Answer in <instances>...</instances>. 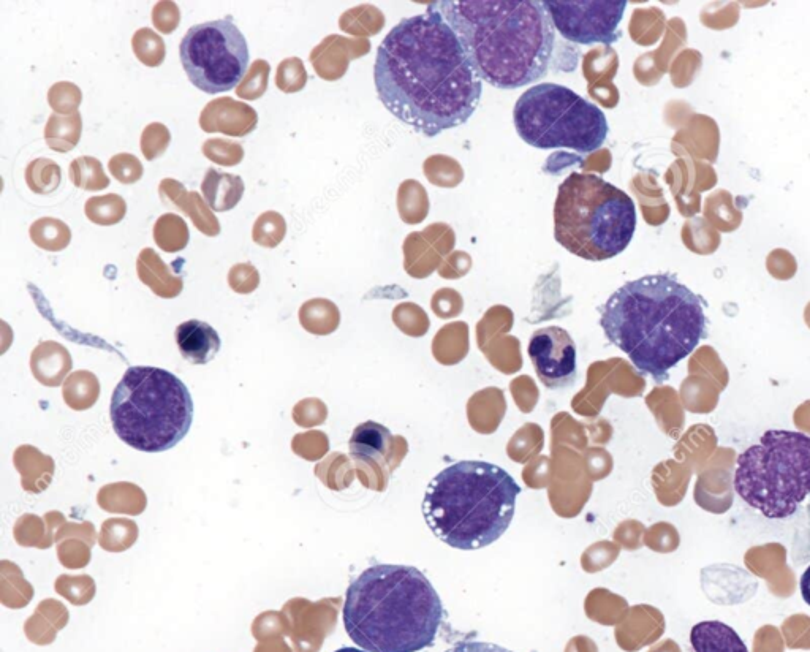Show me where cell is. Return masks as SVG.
Masks as SVG:
<instances>
[{"label": "cell", "mask_w": 810, "mask_h": 652, "mask_svg": "<svg viewBox=\"0 0 810 652\" xmlns=\"http://www.w3.org/2000/svg\"><path fill=\"white\" fill-rule=\"evenodd\" d=\"M137 274L140 281L151 289L154 295L171 300L181 295L184 281L178 274L170 270V266L163 262L160 255L151 247H146L137 258Z\"/></svg>", "instance_id": "16"}, {"label": "cell", "mask_w": 810, "mask_h": 652, "mask_svg": "<svg viewBox=\"0 0 810 652\" xmlns=\"http://www.w3.org/2000/svg\"><path fill=\"white\" fill-rule=\"evenodd\" d=\"M334 652H368V651H364V649H356V648H342V649H337V651H334Z\"/></svg>", "instance_id": "44"}, {"label": "cell", "mask_w": 810, "mask_h": 652, "mask_svg": "<svg viewBox=\"0 0 810 652\" xmlns=\"http://www.w3.org/2000/svg\"><path fill=\"white\" fill-rule=\"evenodd\" d=\"M159 194L165 205L189 216L198 232L209 238L219 235V219L198 192H187L182 182L167 178L160 181Z\"/></svg>", "instance_id": "14"}, {"label": "cell", "mask_w": 810, "mask_h": 652, "mask_svg": "<svg viewBox=\"0 0 810 652\" xmlns=\"http://www.w3.org/2000/svg\"><path fill=\"white\" fill-rule=\"evenodd\" d=\"M228 285L233 292L239 293V295H250L260 285V273L250 263H236L228 271Z\"/></svg>", "instance_id": "38"}, {"label": "cell", "mask_w": 810, "mask_h": 652, "mask_svg": "<svg viewBox=\"0 0 810 652\" xmlns=\"http://www.w3.org/2000/svg\"><path fill=\"white\" fill-rule=\"evenodd\" d=\"M203 154L206 159L217 163L220 167H236L244 159V148L235 141L225 138H211L203 145Z\"/></svg>", "instance_id": "34"}, {"label": "cell", "mask_w": 810, "mask_h": 652, "mask_svg": "<svg viewBox=\"0 0 810 652\" xmlns=\"http://www.w3.org/2000/svg\"><path fill=\"white\" fill-rule=\"evenodd\" d=\"M801 594H803L804 602L810 607V565L801 577Z\"/></svg>", "instance_id": "42"}, {"label": "cell", "mask_w": 810, "mask_h": 652, "mask_svg": "<svg viewBox=\"0 0 810 652\" xmlns=\"http://www.w3.org/2000/svg\"><path fill=\"white\" fill-rule=\"evenodd\" d=\"M636 209L630 195L595 173H572L557 190L554 238L589 262L617 257L632 243Z\"/></svg>", "instance_id": "6"}, {"label": "cell", "mask_w": 810, "mask_h": 652, "mask_svg": "<svg viewBox=\"0 0 810 652\" xmlns=\"http://www.w3.org/2000/svg\"><path fill=\"white\" fill-rule=\"evenodd\" d=\"M530 361L549 390L572 387L578 377V352L572 336L561 326H546L530 336Z\"/></svg>", "instance_id": "12"}, {"label": "cell", "mask_w": 810, "mask_h": 652, "mask_svg": "<svg viewBox=\"0 0 810 652\" xmlns=\"http://www.w3.org/2000/svg\"><path fill=\"white\" fill-rule=\"evenodd\" d=\"M70 355L67 349H64L61 344L57 342L46 341L38 345L37 349L32 353V369L37 379H45V374H53V385H57L59 379L65 376V372L69 371Z\"/></svg>", "instance_id": "22"}, {"label": "cell", "mask_w": 810, "mask_h": 652, "mask_svg": "<svg viewBox=\"0 0 810 652\" xmlns=\"http://www.w3.org/2000/svg\"><path fill=\"white\" fill-rule=\"evenodd\" d=\"M690 643L695 652H749L735 629L720 621L697 624L690 634Z\"/></svg>", "instance_id": "18"}, {"label": "cell", "mask_w": 810, "mask_h": 652, "mask_svg": "<svg viewBox=\"0 0 810 652\" xmlns=\"http://www.w3.org/2000/svg\"><path fill=\"white\" fill-rule=\"evenodd\" d=\"M182 67L190 83L206 94L238 88L247 73L249 46L233 19L190 27L179 45Z\"/></svg>", "instance_id": "10"}, {"label": "cell", "mask_w": 810, "mask_h": 652, "mask_svg": "<svg viewBox=\"0 0 810 652\" xmlns=\"http://www.w3.org/2000/svg\"><path fill=\"white\" fill-rule=\"evenodd\" d=\"M445 652H513L510 649L502 648L493 643H483V641H461L458 645Z\"/></svg>", "instance_id": "41"}, {"label": "cell", "mask_w": 810, "mask_h": 652, "mask_svg": "<svg viewBox=\"0 0 810 652\" xmlns=\"http://www.w3.org/2000/svg\"><path fill=\"white\" fill-rule=\"evenodd\" d=\"M804 320H806V325L810 328V303H807L806 309H804Z\"/></svg>", "instance_id": "43"}, {"label": "cell", "mask_w": 810, "mask_h": 652, "mask_svg": "<svg viewBox=\"0 0 810 652\" xmlns=\"http://www.w3.org/2000/svg\"><path fill=\"white\" fill-rule=\"evenodd\" d=\"M170 143V130L160 122H152L149 126L144 127L143 133H141V152H143L144 159L149 162L162 157L167 152Z\"/></svg>", "instance_id": "36"}, {"label": "cell", "mask_w": 810, "mask_h": 652, "mask_svg": "<svg viewBox=\"0 0 810 652\" xmlns=\"http://www.w3.org/2000/svg\"><path fill=\"white\" fill-rule=\"evenodd\" d=\"M703 213L709 224L720 232H735L742 222V211L736 208L735 198L728 190H717L709 195Z\"/></svg>", "instance_id": "21"}, {"label": "cell", "mask_w": 810, "mask_h": 652, "mask_svg": "<svg viewBox=\"0 0 810 652\" xmlns=\"http://www.w3.org/2000/svg\"><path fill=\"white\" fill-rule=\"evenodd\" d=\"M271 65L265 59H257L250 65L243 81L236 88V95L243 100H258L268 91Z\"/></svg>", "instance_id": "31"}, {"label": "cell", "mask_w": 810, "mask_h": 652, "mask_svg": "<svg viewBox=\"0 0 810 652\" xmlns=\"http://www.w3.org/2000/svg\"><path fill=\"white\" fill-rule=\"evenodd\" d=\"M176 344L182 358L192 364H208L219 353V333L209 323L187 320L176 328Z\"/></svg>", "instance_id": "15"}, {"label": "cell", "mask_w": 810, "mask_h": 652, "mask_svg": "<svg viewBox=\"0 0 810 652\" xmlns=\"http://www.w3.org/2000/svg\"><path fill=\"white\" fill-rule=\"evenodd\" d=\"M81 102H83V92L70 81H59V83L53 84L48 91V103H50L51 110L62 116H72V114L78 113Z\"/></svg>", "instance_id": "32"}, {"label": "cell", "mask_w": 810, "mask_h": 652, "mask_svg": "<svg viewBox=\"0 0 810 652\" xmlns=\"http://www.w3.org/2000/svg\"><path fill=\"white\" fill-rule=\"evenodd\" d=\"M768 273L777 281H790L798 271L796 258L785 249H776L766 258Z\"/></svg>", "instance_id": "40"}, {"label": "cell", "mask_w": 810, "mask_h": 652, "mask_svg": "<svg viewBox=\"0 0 810 652\" xmlns=\"http://www.w3.org/2000/svg\"><path fill=\"white\" fill-rule=\"evenodd\" d=\"M337 309L326 300H311L300 309V322L307 331L314 334H325L328 320H337Z\"/></svg>", "instance_id": "33"}, {"label": "cell", "mask_w": 810, "mask_h": 652, "mask_svg": "<svg viewBox=\"0 0 810 652\" xmlns=\"http://www.w3.org/2000/svg\"><path fill=\"white\" fill-rule=\"evenodd\" d=\"M287 235V222L277 211H266L255 220L252 228V239L258 246L274 249L284 241Z\"/></svg>", "instance_id": "30"}, {"label": "cell", "mask_w": 810, "mask_h": 652, "mask_svg": "<svg viewBox=\"0 0 810 652\" xmlns=\"http://www.w3.org/2000/svg\"><path fill=\"white\" fill-rule=\"evenodd\" d=\"M350 640L368 652H418L434 645L442 600L412 565L377 564L347 589L344 613Z\"/></svg>", "instance_id": "4"}, {"label": "cell", "mask_w": 810, "mask_h": 652, "mask_svg": "<svg viewBox=\"0 0 810 652\" xmlns=\"http://www.w3.org/2000/svg\"><path fill=\"white\" fill-rule=\"evenodd\" d=\"M26 184L29 189L37 195H50L56 192L61 186L62 170L54 160L42 159L32 160L26 167Z\"/></svg>", "instance_id": "25"}, {"label": "cell", "mask_w": 810, "mask_h": 652, "mask_svg": "<svg viewBox=\"0 0 810 652\" xmlns=\"http://www.w3.org/2000/svg\"><path fill=\"white\" fill-rule=\"evenodd\" d=\"M391 439L390 429L375 421H366L353 431L349 442L350 453L364 461L382 458L391 445Z\"/></svg>", "instance_id": "19"}, {"label": "cell", "mask_w": 810, "mask_h": 652, "mask_svg": "<svg viewBox=\"0 0 810 652\" xmlns=\"http://www.w3.org/2000/svg\"><path fill=\"white\" fill-rule=\"evenodd\" d=\"M84 214L92 224L111 227L124 220L125 214H127V203L118 194L92 197L84 205Z\"/></svg>", "instance_id": "26"}, {"label": "cell", "mask_w": 810, "mask_h": 652, "mask_svg": "<svg viewBox=\"0 0 810 652\" xmlns=\"http://www.w3.org/2000/svg\"><path fill=\"white\" fill-rule=\"evenodd\" d=\"M521 140L537 149H572L591 154L605 145L608 121L597 105L561 84H535L513 110Z\"/></svg>", "instance_id": "9"}, {"label": "cell", "mask_w": 810, "mask_h": 652, "mask_svg": "<svg viewBox=\"0 0 810 652\" xmlns=\"http://www.w3.org/2000/svg\"><path fill=\"white\" fill-rule=\"evenodd\" d=\"M682 238L686 241L690 251L700 255H711L719 249L720 235L716 228L709 224L708 220H689L686 228L682 230Z\"/></svg>", "instance_id": "28"}, {"label": "cell", "mask_w": 810, "mask_h": 652, "mask_svg": "<svg viewBox=\"0 0 810 652\" xmlns=\"http://www.w3.org/2000/svg\"><path fill=\"white\" fill-rule=\"evenodd\" d=\"M108 170L116 181L125 186L140 181L144 173L143 163L138 160V157L127 154V152H121V154L111 157L108 162Z\"/></svg>", "instance_id": "37"}, {"label": "cell", "mask_w": 810, "mask_h": 652, "mask_svg": "<svg viewBox=\"0 0 810 652\" xmlns=\"http://www.w3.org/2000/svg\"><path fill=\"white\" fill-rule=\"evenodd\" d=\"M110 417L124 444L144 453L167 452L189 433L194 399L170 371L133 366L114 388Z\"/></svg>", "instance_id": "7"}, {"label": "cell", "mask_w": 810, "mask_h": 652, "mask_svg": "<svg viewBox=\"0 0 810 652\" xmlns=\"http://www.w3.org/2000/svg\"><path fill=\"white\" fill-rule=\"evenodd\" d=\"M374 83L394 118L429 138L466 124L483 94L477 67L436 5L383 38Z\"/></svg>", "instance_id": "1"}, {"label": "cell", "mask_w": 810, "mask_h": 652, "mask_svg": "<svg viewBox=\"0 0 810 652\" xmlns=\"http://www.w3.org/2000/svg\"><path fill=\"white\" fill-rule=\"evenodd\" d=\"M70 181L78 189L99 192L110 186V178L103 171L102 162L91 156H81L73 160L69 167Z\"/></svg>", "instance_id": "27"}, {"label": "cell", "mask_w": 810, "mask_h": 652, "mask_svg": "<svg viewBox=\"0 0 810 652\" xmlns=\"http://www.w3.org/2000/svg\"><path fill=\"white\" fill-rule=\"evenodd\" d=\"M546 13L565 40L576 45H611L621 37L625 0H545Z\"/></svg>", "instance_id": "11"}, {"label": "cell", "mask_w": 810, "mask_h": 652, "mask_svg": "<svg viewBox=\"0 0 810 652\" xmlns=\"http://www.w3.org/2000/svg\"><path fill=\"white\" fill-rule=\"evenodd\" d=\"M436 8L493 88L515 91L545 78L556 29L540 0H442Z\"/></svg>", "instance_id": "3"}, {"label": "cell", "mask_w": 810, "mask_h": 652, "mask_svg": "<svg viewBox=\"0 0 810 652\" xmlns=\"http://www.w3.org/2000/svg\"><path fill=\"white\" fill-rule=\"evenodd\" d=\"M521 488L505 469L485 461H459L429 482L424 521L456 550L486 548L502 537L515 516Z\"/></svg>", "instance_id": "5"}, {"label": "cell", "mask_w": 810, "mask_h": 652, "mask_svg": "<svg viewBox=\"0 0 810 652\" xmlns=\"http://www.w3.org/2000/svg\"><path fill=\"white\" fill-rule=\"evenodd\" d=\"M306 81L307 73L300 57H288L277 67L276 86L284 94L303 91Z\"/></svg>", "instance_id": "35"}, {"label": "cell", "mask_w": 810, "mask_h": 652, "mask_svg": "<svg viewBox=\"0 0 810 652\" xmlns=\"http://www.w3.org/2000/svg\"><path fill=\"white\" fill-rule=\"evenodd\" d=\"M258 114L247 103L219 97L203 108L200 127L206 133H224L228 137H247L257 129Z\"/></svg>", "instance_id": "13"}, {"label": "cell", "mask_w": 810, "mask_h": 652, "mask_svg": "<svg viewBox=\"0 0 810 652\" xmlns=\"http://www.w3.org/2000/svg\"><path fill=\"white\" fill-rule=\"evenodd\" d=\"M32 243L46 252H62L72 243V230L64 220L42 217L29 228Z\"/></svg>", "instance_id": "23"}, {"label": "cell", "mask_w": 810, "mask_h": 652, "mask_svg": "<svg viewBox=\"0 0 810 652\" xmlns=\"http://www.w3.org/2000/svg\"><path fill=\"white\" fill-rule=\"evenodd\" d=\"M735 489L742 501L771 520L795 515L810 494V437L773 429L739 455Z\"/></svg>", "instance_id": "8"}, {"label": "cell", "mask_w": 810, "mask_h": 652, "mask_svg": "<svg viewBox=\"0 0 810 652\" xmlns=\"http://www.w3.org/2000/svg\"><path fill=\"white\" fill-rule=\"evenodd\" d=\"M201 190L212 211L227 213L238 206L246 186L241 176L220 173L216 168H209L201 182Z\"/></svg>", "instance_id": "17"}, {"label": "cell", "mask_w": 810, "mask_h": 652, "mask_svg": "<svg viewBox=\"0 0 810 652\" xmlns=\"http://www.w3.org/2000/svg\"><path fill=\"white\" fill-rule=\"evenodd\" d=\"M181 23V12L173 0H160L152 8V24L160 34H173Z\"/></svg>", "instance_id": "39"}, {"label": "cell", "mask_w": 810, "mask_h": 652, "mask_svg": "<svg viewBox=\"0 0 810 652\" xmlns=\"http://www.w3.org/2000/svg\"><path fill=\"white\" fill-rule=\"evenodd\" d=\"M152 235L157 247L168 254L184 251L190 239L186 220L173 213L163 214L157 219Z\"/></svg>", "instance_id": "24"}, {"label": "cell", "mask_w": 810, "mask_h": 652, "mask_svg": "<svg viewBox=\"0 0 810 652\" xmlns=\"http://www.w3.org/2000/svg\"><path fill=\"white\" fill-rule=\"evenodd\" d=\"M600 326L641 374L662 382L706 338L708 319L700 296L655 274L619 287L600 309Z\"/></svg>", "instance_id": "2"}, {"label": "cell", "mask_w": 810, "mask_h": 652, "mask_svg": "<svg viewBox=\"0 0 810 652\" xmlns=\"http://www.w3.org/2000/svg\"><path fill=\"white\" fill-rule=\"evenodd\" d=\"M81 133H83V118L80 111L72 116L51 114L45 127L46 145L54 152L65 154L73 151L80 143Z\"/></svg>", "instance_id": "20"}, {"label": "cell", "mask_w": 810, "mask_h": 652, "mask_svg": "<svg viewBox=\"0 0 810 652\" xmlns=\"http://www.w3.org/2000/svg\"><path fill=\"white\" fill-rule=\"evenodd\" d=\"M132 48L138 61L146 67H160L167 57V46L163 38L149 27L138 29L133 34Z\"/></svg>", "instance_id": "29"}]
</instances>
